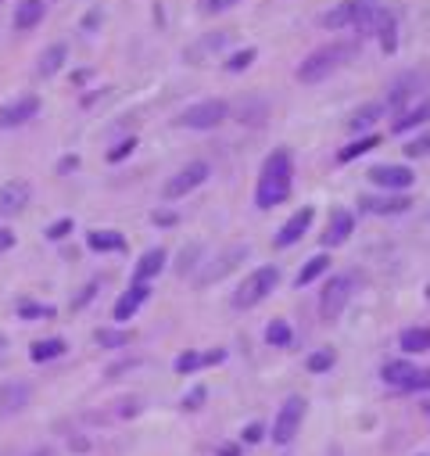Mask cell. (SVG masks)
Here are the masks:
<instances>
[{
	"label": "cell",
	"instance_id": "1",
	"mask_svg": "<svg viewBox=\"0 0 430 456\" xmlns=\"http://www.w3.org/2000/svg\"><path fill=\"white\" fill-rule=\"evenodd\" d=\"M291 151H272V155L265 159L262 166V176H258V191H255V201L258 208H272V205H280L291 198Z\"/></svg>",
	"mask_w": 430,
	"mask_h": 456
},
{
	"label": "cell",
	"instance_id": "2",
	"mask_svg": "<svg viewBox=\"0 0 430 456\" xmlns=\"http://www.w3.org/2000/svg\"><path fill=\"white\" fill-rule=\"evenodd\" d=\"M355 54V43H330V47H316L305 62L298 65V83H319L326 79L330 72H337L348 58Z\"/></svg>",
	"mask_w": 430,
	"mask_h": 456
},
{
	"label": "cell",
	"instance_id": "3",
	"mask_svg": "<svg viewBox=\"0 0 430 456\" xmlns=\"http://www.w3.org/2000/svg\"><path fill=\"white\" fill-rule=\"evenodd\" d=\"M280 284V269L276 266H258L255 273L244 277V284L233 291V309H251L262 298H269V291Z\"/></svg>",
	"mask_w": 430,
	"mask_h": 456
},
{
	"label": "cell",
	"instance_id": "4",
	"mask_svg": "<svg viewBox=\"0 0 430 456\" xmlns=\"http://www.w3.org/2000/svg\"><path fill=\"white\" fill-rule=\"evenodd\" d=\"M355 288H359V277H355V273H337V277H330L326 288H323V295H319V316H323L326 323L337 320V316L345 313L348 298L355 295Z\"/></svg>",
	"mask_w": 430,
	"mask_h": 456
},
{
	"label": "cell",
	"instance_id": "5",
	"mask_svg": "<svg viewBox=\"0 0 430 456\" xmlns=\"http://www.w3.org/2000/svg\"><path fill=\"white\" fill-rule=\"evenodd\" d=\"M226 115H230V105L219 101V98H211V101H197V105H190L187 112H179V115H176V126H187V130H215Z\"/></svg>",
	"mask_w": 430,
	"mask_h": 456
},
{
	"label": "cell",
	"instance_id": "6",
	"mask_svg": "<svg viewBox=\"0 0 430 456\" xmlns=\"http://www.w3.org/2000/svg\"><path fill=\"white\" fill-rule=\"evenodd\" d=\"M301 417H305V399L301 395H287L280 413H276V420H272V442L276 445L294 442V435L301 431Z\"/></svg>",
	"mask_w": 430,
	"mask_h": 456
},
{
	"label": "cell",
	"instance_id": "7",
	"mask_svg": "<svg viewBox=\"0 0 430 456\" xmlns=\"http://www.w3.org/2000/svg\"><path fill=\"white\" fill-rule=\"evenodd\" d=\"M380 377L384 384L391 388H402V391H416V388H430V370H419L405 359H391L380 367Z\"/></svg>",
	"mask_w": 430,
	"mask_h": 456
},
{
	"label": "cell",
	"instance_id": "8",
	"mask_svg": "<svg viewBox=\"0 0 430 456\" xmlns=\"http://www.w3.org/2000/svg\"><path fill=\"white\" fill-rule=\"evenodd\" d=\"M244 259H248V245H230L226 252H219V255H215L201 273H197V288H208V284H215V281H223L226 277V273H233Z\"/></svg>",
	"mask_w": 430,
	"mask_h": 456
},
{
	"label": "cell",
	"instance_id": "9",
	"mask_svg": "<svg viewBox=\"0 0 430 456\" xmlns=\"http://www.w3.org/2000/svg\"><path fill=\"white\" fill-rule=\"evenodd\" d=\"M208 162H187L176 176H169V184H165V198H183V194H190L197 191L204 180H208Z\"/></svg>",
	"mask_w": 430,
	"mask_h": 456
},
{
	"label": "cell",
	"instance_id": "10",
	"mask_svg": "<svg viewBox=\"0 0 430 456\" xmlns=\"http://www.w3.org/2000/svg\"><path fill=\"white\" fill-rule=\"evenodd\" d=\"M362 212H373V216H398V212H409L412 198L409 194H362L359 198Z\"/></svg>",
	"mask_w": 430,
	"mask_h": 456
},
{
	"label": "cell",
	"instance_id": "11",
	"mask_svg": "<svg viewBox=\"0 0 430 456\" xmlns=\"http://www.w3.org/2000/svg\"><path fill=\"white\" fill-rule=\"evenodd\" d=\"M40 112V98L25 94V98H15L8 101L4 108H0V130H15V126H25L29 119H33Z\"/></svg>",
	"mask_w": 430,
	"mask_h": 456
},
{
	"label": "cell",
	"instance_id": "12",
	"mask_svg": "<svg viewBox=\"0 0 430 456\" xmlns=\"http://www.w3.org/2000/svg\"><path fill=\"white\" fill-rule=\"evenodd\" d=\"M29 399H33V388H29V381H8L0 384V417H15L29 406Z\"/></svg>",
	"mask_w": 430,
	"mask_h": 456
},
{
	"label": "cell",
	"instance_id": "13",
	"mask_svg": "<svg viewBox=\"0 0 430 456\" xmlns=\"http://www.w3.org/2000/svg\"><path fill=\"white\" fill-rule=\"evenodd\" d=\"M370 180L380 184V187H387V191H409L416 184V176H412L409 166H373Z\"/></svg>",
	"mask_w": 430,
	"mask_h": 456
},
{
	"label": "cell",
	"instance_id": "14",
	"mask_svg": "<svg viewBox=\"0 0 430 456\" xmlns=\"http://www.w3.org/2000/svg\"><path fill=\"white\" fill-rule=\"evenodd\" d=\"M352 230H355V216L348 208H333L330 212V223H326V230H323V245L326 248H337V245H345V241L352 237Z\"/></svg>",
	"mask_w": 430,
	"mask_h": 456
},
{
	"label": "cell",
	"instance_id": "15",
	"mask_svg": "<svg viewBox=\"0 0 430 456\" xmlns=\"http://www.w3.org/2000/svg\"><path fill=\"white\" fill-rule=\"evenodd\" d=\"M29 184L25 180H11V184H4L0 187V216L4 220H11V216H18V212L29 205Z\"/></svg>",
	"mask_w": 430,
	"mask_h": 456
},
{
	"label": "cell",
	"instance_id": "16",
	"mask_svg": "<svg viewBox=\"0 0 430 456\" xmlns=\"http://www.w3.org/2000/svg\"><path fill=\"white\" fill-rule=\"evenodd\" d=\"M312 216H316V208H309V205H305L301 212H294V216L280 227V234H276V245H280V248H291L294 241H301L305 230L312 227Z\"/></svg>",
	"mask_w": 430,
	"mask_h": 456
},
{
	"label": "cell",
	"instance_id": "17",
	"mask_svg": "<svg viewBox=\"0 0 430 456\" xmlns=\"http://www.w3.org/2000/svg\"><path fill=\"white\" fill-rule=\"evenodd\" d=\"M165 248H147L144 255H140V262H137V269H133V284H147V281H155L158 273L165 269Z\"/></svg>",
	"mask_w": 430,
	"mask_h": 456
},
{
	"label": "cell",
	"instance_id": "18",
	"mask_svg": "<svg viewBox=\"0 0 430 456\" xmlns=\"http://www.w3.org/2000/svg\"><path fill=\"white\" fill-rule=\"evenodd\" d=\"M419 86H423V83H419V76H412V72L398 76L394 86L387 90V105H384V108H405V105L416 98V90H419Z\"/></svg>",
	"mask_w": 430,
	"mask_h": 456
},
{
	"label": "cell",
	"instance_id": "19",
	"mask_svg": "<svg viewBox=\"0 0 430 456\" xmlns=\"http://www.w3.org/2000/svg\"><path fill=\"white\" fill-rule=\"evenodd\" d=\"M147 298H151V288H147V284H133L126 295L115 302V320H130V316H137V309L144 306Z\"/></svg>",
	"mask_w": 430,
	"mask_h": 456
},
{
	"label": "cell",
	"instance_id": "20",
	"mask_svg": "<svg viewBox=\"0 0 430 456\" xmlns=\"http://www.w3.org/2000/svg\"><path fill=\"white\" fill-rule=\"evenodd\" d=\"M65 58H69V47L65 43H50L43 54H40V62H36V72L43 76V79H50V76H57V69L65 65Z\"/></svg>",
	"mask_w": 430,
	"mask_h": 456
},
{
	"label": "cell",
	"instance_id": "21",
	"mask_svg": "<svg viewBox=\"0 0 430 456\" xmlns=\"http://www.w3.org/2000/svg\"><path fill=\"white\" fill-rule=\"evenodd\" d=\"M43 11H47L43 0H18V4H15V25L18 29H33L36 22H43Z\"/></svg>",
	"mask_w": 430,
	"mask_h": 456
},
{
	"label": "cell",
	"instance_id": "22",
	"mask_svg": "<svg viewBox=\"0 0 430 456\" xmlns=\"http://www.w3.org/2000/svg\"><path fill=\"white\" fill-rule=\"evenodd\" d=\"M398 11H384L380 8V22H377V33H380V47L384 54H394L398 51Z\"/></svg>",
	"mask_w": 430,
	"mask_h": 456
},
{
	"label": "cell",
	"instance_id": "23",
	"mask_svg": "<svg viewBox=\"0 0 430 456\" xmlns=\"http://www.w3.org/2000/svg\"><path fill=\"white\" fill-rule=\"evenodd\" d=\"M86 245L94 252H122L126 248V237L115 234V230H90L86 234Z\"/></svg>",
	"mask_w": 430,
	"mask_h": 456
},
{
	"label": "cell",
	"instance_id": "24",
	"mask_svg": "<svg viewBox=\"0 0 430 456\" xmlns=\"http://www.w3.org/2000/svg\"><path fill=\"white\" fill-rule=\"evenodd\" d=\"M423 123H430V101H423V105H416V108H409V112H402L394 119V133H405V130H416V126H423Z\"/></svg>",
	"mask_w": 430,
	"mask_h": 456
},
{
	"label": "cell",
	"instance_id": "25",
	"mask_svg": "<svg viewBox=\"0 0 430 456\" xmlns=\"http://www.w3.org/2000/svg\"><path fill=\"white\" fill-rule=\"evenodd\" d=\"M398 345H402V352H409V356L426 352L430 349V327H409V330H402Z\"/></svg>",
	"mask_w": 430,
	"mask_h": 456
},
{
	"label": "cell",
	"instance_id": "26",
	"mask_svg": "<svg viewBox=\"0 0 430 456\" xmlns=\"http://www.w3.org/2000/svg\"><path fill=\"white\" fill-rule=\"evenodd\" d=\"M29 356H33L36 363H50V359H57V356H65V342H61V338H43V342H33Z\"/></svg>",
	"mask_w": 430,
	"mask_h": 456
},
{
	"label": "cell",
	"instance_id": "27",
	"mask_svg": "<svg viewBox=\"0 0 430 456\" xmlns=\"http://www.w3.org/2000/svg\"><path fill=\"white\" fill-rule=\"evenodd\" d=\"M330 269V255H316V259H309V262H305L301 269H298V288H305V284H312L316 277H323V273Z\"/></svg>",
	"mask_w": 430,
	"mask_h": 456
},
{
	"label": "cell",
	"instance_id": "28",
	"mask_svg": "<svg viewBox=\"0 0 430 456\" xmlns=\"http://www.w3.org/2000/svg\"><path fill=\"white\" fill-rule=\"evenodd\" d=\"M377 144H380V137H377V133L362 137V140H352V144H345V147H341V155H337V162H355L359 155H366V151H373Z\"/></svg>",
	"mask_w": 430,
	"mask_h": 456
},
{
	"label": "cell",
	"instance_id": "29",
	"mask_svg": "<svg viewBox=\"0 0 430 456\" xmlns=\"http://www.w3.org/2000/svg\"><path fill=\"white\" fill-rule=\"evenodd\" d=\"M380 115H384V105H366V108H359V112L348 119V130L359 133V130H366V126H373Z\"/></svg>",
	"mask_w": 430,
	"mask_h": 456
},
{
	"label": "cell",
	"instance_id": "30",
	"mask_svg": "<svg viewBox=\"0 0 430 456\" xmlns=\"http://www.w3.org/2000/svg\"><path fill=\"white\" fill-rule=\"evenodd\" d=\"M291 338H294V334H291V323H287V320H272V323L265 327V342L276 345V349L291 345Z\"/></svg>",
	"mask_w": 430,
	"mask_h": 456
},
{
	"label": "cell",
	"instance_id": "31",
	"mask_svg": "<svg viewBox=\"0 0 430 456\" xmlns=\"http://www.w3.org/2000/svg\"><path fill=\"white\" fill-rule=\"evenodd\" d=\"M94 338H97V345H104V349H118V345L130 342V334H126V330H97Z\"/></svg>",
	"mask_w": 430,
	"mask_h": 456
},
{
	"label": "cell",
	"instance_id": "32",
	"mask_svg": "<svg viewBox=\"0 0 430 456\" xmlns=\"http://www.w3.org/2000/svg\"><path fill=\"white\" fill-rule=\"evenodd\" d=\"M251 62H255V47H244V51H237L230 62H226V69H230V72H244Z\"/></svg>",
	"mask_w": 430,
	"mask_h": 456
},
{
	"label": "cell",
	"instance_id": "33",
	"mask_svg": "<svg viewBox=\"0 0 430 456\" xmlns=\"http://www.w3.org/2000/svg\"><path fill=\"white\" fill-rule=\"evenodd\" d=\"M18 316H22V320H40V316H54V309H50V306H36V302H22Z\"/></svg>",
	"mask_w": 430,
	"mask_h": 456
},
{
	"label": "cell",
	"instance_id": "34",
	"mask_svg": "<svg viewBox=\"0 0 430 456\" xmlns=\"http://www.w3.org/2000/svg\"><path fill=\"white\" fill-rule=\"evenodd\" d=\"M190 370H201V352H179L176 374H190Z\"/></svg>",
	"mask_w": 430,
	"mask_h": 456
},
{
	"label": "cell",
	"instance_id": "35",
	"mask_svg": "<svg viewBox=\"0 0 430 456\" xmlns=\"http://www.w3.org/2000/svg\"><path fill=\"white\" fill-rule=\"evenodd\" d=\"M226 43H230V33H215V36H204V40L194 47V54H190V58H197L201 51H219V47H226Z\"/></svg>",
	"mask_w": 430,
	"mask_h": 456
},
{
	"label": "cell",
	"instance_id": "36",
	"mask_svg": "<svg viewBox=\"0 0 430 456\" xmlns=\"http://www.w3.org/2000/svg\"><path fill=\"white\" fill-rule=\"evenodd\" d=\"M137 151V137H130V140H122V144H115L111 151H108V162H122V159H130Z\"/></svg>",
	"mask_w": 430,
	"mask_h": 456
},
{
	"label": "cell",
	"instance_id": "37",
	"mask_svg": "<svg viewBox=\"0 0 430 456\" xmlns=\"http://www.w3.org/2000/svg\"><path fill=\"white\" fill-rule=\"evenodd\" d=\"M330 367H333V352L323 349V352H312V356H309V370H312V374H323V370H330Z\"/></svg>",
	"mask_w": 430,
	"mask_h": 456
},
{
	"label": "cell",
	"instance_id": "38",
	"mask_svg": "<svg viewBox=\"0 0 430 456\" xmlns=\"http://www.w3.org/2000/svg\"><path fill=\"white\" fill-rule=\"evenodd\" d=\"M426 151H430V133H423L419 140H409V144H405V155H409V159H419V155H426Z\"/></svg>",
	"mask_w": 430,
	"mask_h": 456
},
{
	"label": "cell",
	"instance_id": "39",
	"mask_svg": "<svg viewBox=\"0 0 430 456\" xmlns=\"http://www.w3.org/2000/svg\"><path fill=\"white\" fill-rule=\"evenodd\" d=\"M97 288H101V281H90V284H86V288H83V291L76 295V302H72V309H83L86 302H90V298L97 295Z\"/></svg>",
	"mask_w": 430,
	"mask_h": 456
},
{
	"label": "cell",
	"instance_id": "40",
	"mask_svg": "<svg viewBox=\"0 0 430 456\" xmlns=\"http://www.w3.org/2000/svg\"><path fill=\"white\" fill-rule=\"evenodd\" d=\"M197 252H201V248L194 245L190 252H183V255H179V262H176V269H179V277H187V269H190V266L197 262Z\"/></svg>",
	"mask_w": 430,
	"mask_h": 456
},
{
	"label": "cell",
	"instance_id": "41",
	"mask_svg": "<svg viewBox=\"0 0 430 456\" xmlns=\"http://www.w3.org/2000/svg\"><path fill=\"white\" fill-rule=\"evenodd\" d=\"M226 359L223 349H211V352H201V367H219V363Z\"/></svg>",
	"mask_w": 430,
	"mask_h": 456
},
{
	"label": "cell",
	"instance_id": "42",
	"mask_svg": "<svg viewBox=\"0 0 430 456\" xmlns=\"http://www.w3.org/2000/svg\"><path fill=\"white\" fill-rule=\"evenodd\" d=\"M65 234H72V220H57L50 230H47V237L50 241H57V237H65Z\"/></svg>",
	"mask_w": 430,
	"mask_h": 456
},
{
	"label": "cell",
	"instance_id": "43",
	"mask_svg": "<svg viewBox=\"0 0 430 456\" xmlns=\"http://www.w3.org/2000/svg\"><path fill=\"white\" fill-rule=\"evenodd\" d=\"M233 4H240V0H204V11L219 15V11H230Z\"/></svg>",
	"mask_w": 430,
	"mask_h": 456
},
{
	"label": "cell",
	"instance_id": "44",
	"mask_svg": "<svg viewBox=\"0 0 430 456\" xmlns=\"http://www.w3.org/2000/svg\"><path fill=\"white\" fill-rule=\"evenodd\" d=\"M201 403H204V388H194V391H190V399H183V410L190 413V410H197Z\"/></svg>",
	"mask_w": 430,
	"mask_h": 456
},
{
	"label": "cell",
	"instance_id": "45",
	"mask_svg": "<svg viewBox=\"0 0 430 456\" xmlns=\"http://www.w3.org/2000/svg\"><path fill=\"white\" fill-rule=\"evenodd\" d=\"M151 220H155V227H176V216H172V212H155Z\"/></svg>",
	"mask_w": 430,
	"mask_h": 456
},
{
	"label": "cell",
	"instance_id": "46",
	"mask_svg": "<svg viewBox=\"0 0 430 456\" xmlns=\"http://www.w3.org/2000/svg\"><path fill=\"white\" fill-rule=\"evenodd\" d=\"M262 438V424H248L244 428V442H258Z\"/></svg>",
	"mask_w": 430,
	"mask_h": 456
},
{
	"label": "cell",
	"instance_id": "47",
	"mask_svg": "<svg viewBox=\"0 0 430 456\" xmlns=\"http://www.w3.org/2000/svg\"><path fill=\"white\" fill-rule=\"evenodd\" d=\"M11 245H15V234H11L8 227H0V252H8Z\"/></svg>",
	"mask_w": 430,
	"mask_h": 456
},
{
	"label": "cell",
	"instance_id": "48",
	"mask_svg": "<svg viewBox=\"0 0 430 456\" xmlns=\"http://www.w3.org/2000/svg\"><path fill=\"white\" fill-rule=\"evenodd\" d=\"M76 166H79V159L72 155V159H61V166H57V169H61V173H69V169H76Z\"/></svg>",
	"mask_w": 430,
	"mask_h": 456
},
{
	"label": "cell",
	"instance_id": "49",
	"mask_svg": "<svg viewBox=\"0 0 430 456\" xmlns=\"http://www.w3.org/2000/svg\"><path fill=\"white\" fill-rule=\"evenodd\" d=\"M97 18H101V15H97V11H90V15H86V22H83V25H86V29H94V25H97Z\"/></svg>",
	"mask_w": 430,
	"mask_h": 456
},
{
	"label": "cell",
	"instance_id": "50",
	"mask_svg": "<svg viewBox=\"0 0 430 456\" xmlns=\"http://www.w3.org/2000/svg\"><path fill=\"white\" fill-rule=\"evenodd\" d=\"M0 349H4V338H0Z\"/></svg>",
	"mask_w": 430,
	"mask_h": 456
}]
</instances>
